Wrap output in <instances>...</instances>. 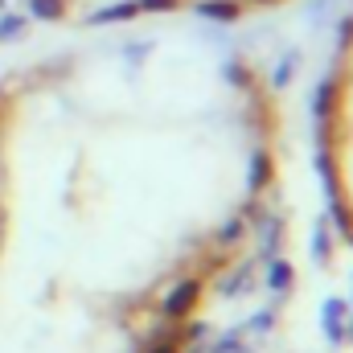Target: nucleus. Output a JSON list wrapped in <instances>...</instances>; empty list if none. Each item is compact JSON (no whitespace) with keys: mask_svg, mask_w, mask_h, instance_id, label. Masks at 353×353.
I'll use <instances>...</instances> for the list:
<instances>
[{"mask_svg":"<svg viewBox=\"0 0 353 353\" xmlns=\"http://www.w3.org/2000/svg\"><path fill=\"white\" fill-rule=\"evenodd\" d=\"M46 17L90 29V25H136V21H226L279 8L288 0H29Z\"/></svg>","mask_w":353,"mask_h":353,"instance_id":"3","label":"nucleus"},{"mask_svg":"<svg viewBox=\"0 0 353 353\" xmlns=\"http://www.w3.org/2000/svg\"><path fill=\"white\" fill-rule=\"evenodd\" d=\"M316 144H321V176L329 205L341 230L353 239V8L341 21V37L321 87Z\"/></svg>","mask_w":353,"mask_h":353,"instance_id":"2","label":"nucleus"},{"mask_svg":"<svg viewBox=\"0 0 353 353\" xmlns=\"http://www.w3.org/2000/svg\"><path fill=\"white\" fill-rule=\"evenodd\" d=\"M4 12H8V0H0V29H4Z\"/></svg>","mask_w":353,"mask_h":353,"instance_id":"4","label":"nucleus"},{"mask_svg":"<svg viewBox=\"0 0 353 353\" xmlns=\"http://www.w3.org/2000/svg\"><path fill=\"white\" fill-rule=\"evenodd\" d=\"M279 103L210 21L90 25L0 74V353H189L279 193Z\"/></svg>","mask_w":353,"mask_h":353,"instance_id":"1","label":"nucleus"}]
</instances>
